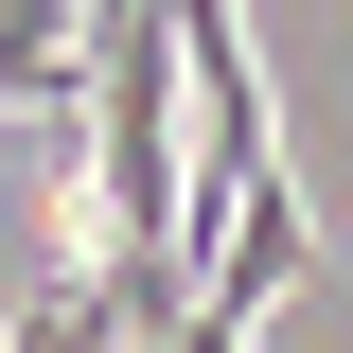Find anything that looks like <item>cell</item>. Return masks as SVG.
<instances>
[{
	"mask_svg": "<svg viewBox=\"0 0 353 353\" xmlns=\"http://www.w3.org/2000/svg\"><path fill=\"white\" fill-rule=\"evenodd\" d=\"M283 283H318V212H301V176H265V194H248V230L212 248V283H194V301H212V318H265Z\"/></svg>",
	"mask_w": 353,
	"mask_h": 353,
	"instance_id": "obj_1",
	"label": "cell"
}]
</instances>
